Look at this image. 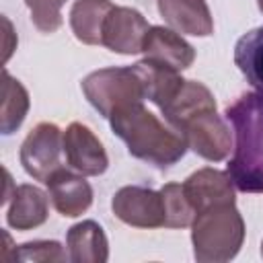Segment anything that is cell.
<instances>
[{
  "label": "cell",
  "instance_id": "2e32d148",
  "mask_svg": "<svg viewBox=\"0 0 263 263\" xmlns=\"http://www.w3.org/2000/svg\"><path fill=\"white\" fill-rule=\"evenodd\" d=\"M68 257L74 263H105L109 259V245L103 228L95 220L74 224L66 236Z\"/></svg>",
  "mask_w": 263,
  "mask_h": 263
},
{
  "label": "cell",
  "instance_id": "3957f363",
  "mask_svg": "<svg viewBox=\"0 0 263 263\" xmlns=\"http://www.w3.org/2000/svg\"><path fill=\"white\" fill-rule=\"evenodd\" d=\"M191 228L193 255L201 263L230 261L245 240V222L234 203H216L197 212Z\"/></svg>",
  "mask_w": 263,
  "mask_h": 263
},
{
  "label": "cell",
  "instance_id": "8fae6325",
  "mask_svg": "<svg viewBox=\"0 0 263 263\" xmlns=\"http://www.w3.org/2000/svg\"><path fill=\"white\" fill-rule=\"evenodd\" d=\"M183 191L195 214L216 203H234V183L230 181L228 173L216 168H199L187 177Z\"/></svg>",
  "mask_w": 263,
  "mask_h": 263
},
{
  "label": "cell",
  "instance_id": "7c38bea8",
  "mask_svg": "<svg viewBox=\"0 0 263 263\" xmlns=\"http://www.w3.org/2000/svg\"><path fill=\"white\" fill-rule=\"evenodd\" d=\"M144 60L168 66L173 70H185L195 60V49L175 31L166 27H150L144 39Z\"/></svg>",
  "mask_w": 263,
  "mask_h": 263
},
{
  "label": "cell",
  "instance_id": "7a4b0ae2",
  "mask_svg": "<svg viewBox=\"0 0 263 263\" xmlns=\"http://www.w3.org/2000/svg\"><path fill=\"white\" fill-rule=\"evenodd\" d=\"M111 129L119 136L132 156L150 162L158 168L173 166L187 152V140L175 127H164L154 113L144 107V101L125 105L111 113Z\"/></svg>",
  "mask_w": 263,
  "mask_h": 263
},
{
  "label": "cell",
  "instance_id": "603a6c76",
  "mask_svg": "<svg viewBox=\"0 0 263 263\" xmlns=\"http://www.w3.org/2000/svg\"><path fill=\"white\" fill-rule=\"evenodd\" d=\"M16 261H66L70 259L55 240H33L16 249Z\"/></svg>",
  "mask_w": 263,
  "mask_h": 263
},
{
  "label": "cell",
  "instance_id": "277c9868",
  "mask_svg": "<svg viewBox=\"0 0 263 263\" xmlns=\"http://www.w3.org/2000/svg\"><path fill=\"white\" fill-rule=\"evenodd\" d=\"M82 92L88 103L109 119L113 111L144 101V84L134 66L129 68H103L90 72L82 80Z\"/></svg>",
  "mask_w": 263,
  "mask_h": 263
},
{
  "label": "cell",
  "instance_id": "44dd1931",
  "mask_svg": "<svg viewBox=\"0 0 263 263\" xmlns=\"http://www.w3.org/2000/svg\"><path fill=\"white\" fill-rule=\"evenodd\" d=\"M162 203H164V226L166 228H185L193 222L195 210L189 203L183 185L166 183L162 189Z\"/></svg>",
  "mask_w": 263,
  "mask_h": 263
},
{
  "label": "cell",
  "instance_id": "e0dca14e",
  "mask_svg": "<svg viewBox=\"0 0 263 263\" xmlns=\"http://www.w3.org/2000/svg\"><path fill=\"white\" fill-rule=\"evenodd\" d=\"M134 70L142 78L146 99L152 101L160 111L175 99V95L181 90V86L185 82L177 74V70L156 64V62H150V60H142V62L134 64Z\"/></svg>",
  "mask_w": 263,
  "mask_h": 263
},
{
  "label": "cell",
  "instance_id": "6da1fadb",
  "mask_svg": "<svg viewBox=\"0 0 263 263\" xmlns=\"http://www.w3.org/2000/svg\"><path fill=\"white\" fill-rule=\"evenodd\" d=\"M224 115L236 140L226 173L238 191L259 193L263 191V90L240 95Z\"/></svg>",
  "mask_w": 263,
  "mask_h": 263
},
{
  "label": "cell",
  "instance_id": "ffe728a7",
  "mask_svg": "<svg viewBox=\"0 0 263 263\" xmlns=\"http://www.w3.org/2000/svg\"><path fill=\"white\" fill-rule=\"evenodd\" d=\"M29 111V95L18 80H14L6 70L2 72V101H0V123L2 134L8 136L21 127Z\"/></svg>",
  "mask_w": 263,
  "mask_h": 263
},
{
  "label": "cell",
  "instance_id": "7402d4cb",
  "mask_svg": "<svg viewBox=\"0 0 263 263\" xmlns=\"http://www.w3.org/2000/svg\"><path fill=\"white\" fill-rule=\"evenodd\" d=\"M66 0H25L31 21L41 33H55L62 27V6Z\"/></svg>",
  "mask_w": 263,
  "mask_h": 263
},
{
  "label": "cell",
  "instance_id": "4fadbf2b",
  "mask_svg": "<svg viewBox=\"0 0 263 263\" xmlns=\"http://www.w3.org/2000/svg\"><path fill=\"white\" fill-rule=\"evenodd\" d=\"M162 18L179 33L208 37L214 33V21L205 0H158Z\"/></svg>",
  "mask_w": 263,
  "mask_h": 263
},
{
  "label": "cell",
  "instance_id": "9a60e30c",
  "mask_svg": "<svg viewBox=\"0 0 263 263\" xmlns=\"http://www.w3.org/2000/svg\"><path fill=\"white\" fill-rule=\"evenodd\" d=\"M47 212H49L47 195L39 187L18 185L10 197L6 222L16 230H31L47 220Z\"/></svg>",
  "mask_w": 263,
  "mask_h": 263
},
{
  "label": "cell",
  "instance_id": "8992f818",
  "mask_svg": "<svg viewBox=\"0 0 263 263\" xmlns=\"http://www.w3.org/2000/svg\"><path fill=\"white\" fill-rule=\"evenodd\" d=\"M113 214L136 228H160L164 226V203H162V193L140 187V185H129L121 187L115 197H113Z\"/></svg>",
  "mask_w": 263,
  "mask_h": 263
},
{
  "label": "cell",
  "instance_id": "9c48e42d",
  "mask_svg": "<svg viewBox=\"0 0 263 263\" xmlns=\"http://www.w3.org/2000/svg\"><path fill=\"white\" fill-rule=\"evenodd\" d=\"M64 154L68 164L86 177L103 175L109 166L107 152L99 138L78 121L70 123L64 132Z\"/></svg>",
  "mask_w": 263,
  "mask_h": 263
},
{
  "label": "cell",
  "instance_id": "52a82bcc",
  "mask_svg": "<svg viewBox=\"0 0 263 263\" xmlns=\"http://www.w3.org/2000/svg\"><path fill=\"white\" fill-rule=\"evenodd\" d=\"M181 134L187 140V146L195 154H199L201 158L212 160V162L224 160L232 146L230 129H228L226 121L216 113V109L203 111L197 117H193L191 121H187L185 127L181 129Z\"/></svg>",
  "mask_w": 263,
  "mask_h": 263
},
{
  "label": "cell",
  "instance_id": "d6986e66",
  "mask_svg": "<svg viewBox=\"0 0 263 263\" xmlns=\"http://www.w3.org/2000/svg\"><path fill=\"white\" fill-rule=\"evenodd\" d=\"M234 64L257 90H263V25L245 33L234 45Z\"/></svg>",
  "mask_w": 263,
  "mask_h": 263
},
{
  "label": "cell",
  "instance_id": "d4e9b609",
  "mask_svg": "<svg viewBox=\"0 0 263 263\" xmlns=\"http://www.w3.org/2000/svg\"><path fill=\"white\" fill-rule=\"evenodd\" d=\"M261 255H263V245H261Z\"/></svg>",
  "mask_w": 263,
  "mask_h": 263
},
{
  "label": "cell",
  "instance_id": "5bb4252c",
  "mask_svg": "<svg viewBox=\"0 0 263 263\" xmlns=\"http://www.w3.org/2000/svg\"><path fill=\"white\" fill-rule=\"evenodd\" d=\"M212 109H216V101H214V95L210 92V88L203 86L201 82L185 80L181 90L175 95V99L162 109V115L177 132H181L187 121H191L199 113L212 111Z\"/></svg>",
  "mask_w": 263,
  "mask_h": 263
},
{
  "label": "cell",
  "instance_id": "30bf717a",
  "mask_svg": "<svg viewBox=\"0 0 263 263\" xmlns=\"http://www.w3.org/2000/svg\"><path fill=\"white\" fill-rule=\"evenodd\" d=\"M45 185L49 189V197H51L53 208L66 218L80 216L92 203V189H90L88 181L82 175L66 171L64 166L55 168L47 177Z\"/></svg>",
  "mask_w": 263,
  "mask_h": 263
},
{
  "label": "cell",
  "instance_id": "cb8c5ba5",
  "mask_svg": "<svg viewBox=\"0 0 263 263\" xmlns=\"http://www.w3.org/2000/svg\"><path fill=\"white\" fill-rule=\"evenodd\" d=\"M257 4H259V10L263 12V0H257Z\"/></svg>",
  "mask_w": 263,
  "mask_h": 263
},
{
  "label": "cell",
  "instance_id": "ac0fdd59",
  "mask_svg": "<svg viewBox=\"0 0 263 263\" xmlns=\"http://www.w3.org/2000/svg\"><path fill=\"white\" fill-rule=\"evenodd\" d=\"M111 8V0H76L70 10L74 37L86 45H103V25Z\"/></svg>",
  "mask_w": 263,
  "mask_h": 263
},
{
  "label": "cell",
  "instance_id": "ba28073f",
  "mask_svg": "<svg viewBox=\"0 0 263 263\" xmlns=\"http://www.w3.org/2000/svg\"><path fill=\"white\" fill-rule=\"evenodd\" d=\"M150 31L146 18L129 6H113L103 25V45L117 53H138Z\"/></svg>",
  "mask_w": 263,
  "mask_h": 263
},
{
  "label": "cell",
  "instance_id": "5b68a950",
  "mask_svg": "<svg viewBox=\"0 0 263 263\" xmlns=\"http://www.w3.org/2000/svg\"><path fill=\"white\" fill-rule=\"evenodd\" d=\"M64 150V134L55 123H37L21 146V164L35 181H47V177L62 166L60 154Z\"/></svg>",
  "mask_w": 263,
  "mask_h": 263
}]
</instances>
